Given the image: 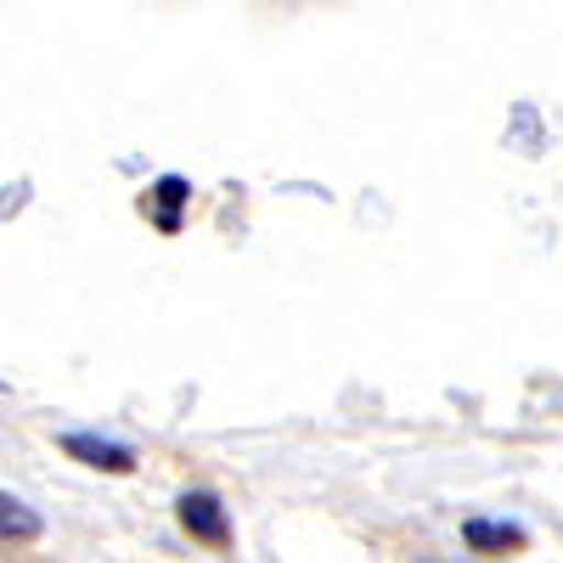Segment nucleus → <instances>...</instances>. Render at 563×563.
<instances>
[{
	"mask_svg": "<svg viewBox=\"0 0 563 563\" xmlns=\"http://www.w3.org/2000/svg\"><path fill=\"white\" fill-rule=\"evenodd\" d=\"M175 507H180V525H186V536H192V541L231 547V519H225V501L214 490H186Z\"/></svg>",
	"mask_w": 563,
	"mask_h": 563,
	"instance_id": "obj_1",
	"label": "nucleus"
},
{
	"mask_svg": "<svg viewBox=\"0 0 563 563\" xmlns=\"http://www.w3.org/2000/svg\"><path fill=\"white\" fill-rule=\"evenodd\" d=\"M462 547L485 552V558H507V552L530 547V530L525 525H501V519H462Z\"/></svg>",
	"mask_w": 563,
	"mask_h": 563,
	"instance_id": "obj_2",
	"label": "nucleus"
},
{
	"mask_svg": "<svg viewBox=\"0 0 563 563\" xmlns=\"http://www.w3.org/2000/svg\"><path fill=\"white\" fill-rule=\"evenodd\" d=\"M57 445L74 462H85V467H102V474H130V467H135V451L119 445V440H102V434H63Z\"/></svg>",
	"mask_w": 563,
	"mask_h": 563,
	"instance_id": "obj_3",
	"label": "nucleus"
},
{
	"mask_svg": "<svg viewBox=\"0 0 563 563\" xmlns=\"http://www.w3.org/2000/svg\"><path fill=\"white\" fill-rule=\"evenodd\" d=\"M186 198H192V180H186V175H158L153 180L147 203H153V225L164 231V238H175V231H180V203Z\"/></svg>",
	"mask_w": 563,
	"mask_h": 563,
	"instance_id": "obj_4",
	"label": "nucleus"
},
{
	"mask_svg": "<svg viewBox=\"0 0 563 563\" xmlns=\"http://www.w3.org/2000/svg\"><path fill=\"white\" fill-rule=\"evenodd\" d=\"M40 512L29 507V501H18V496H7L0 490V541H40Z\"/></svg>",
	"mask_w": 563,
	"mask_h": 563,
	"instance_id": "obj_5",
	"label": "nucleus"
}]
</instances>
